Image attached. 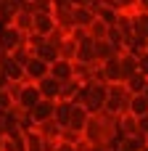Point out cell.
I'll list each match as a JSON object with an SVG mask.
<instances>
[{"label": "cell", "mask_w": 148, "mask_h": 151, "mask_svg": "<svg viewBox=\"0 0 148 151\" xmlns=\"http://www.w3.org/2000/svg\"><path fill=\"white\" fill-rule=\"evenodd\" d=\"M106 96H109V85H101V82H85L74 98V104L85 106L87 114H101L106 109Z\"/></svg>", "instance_id": "6da1fadb"}, {"label": "cell", "mask_w": 148, "mask_h": 151, "mask_svg": "<svg viewBox=\"0 0 148 151\" xmlns=\"http://www.w3.org/2000/svg\"><path fill=\"white\" fill-rule=\"evenodd\" d=\"M0 151H24V133L0 135Z\"/></svg>", "instance_id": "d6986e66"}, {"label": "cell", "mask_w": 148, "mask_h": 151, "mask_svg": "<svg viewBox=\"0 0 148 151\" xmlns=\"http://www.w3.org/2000/svg\"><path fill=\"white\" fill-rule=\"evenodd\" d=\"M13 106H16V104L11 101V96H8L5 90H0V114H5V111H8V109H13Z\"/></svg>", "instance_id": "4dcf8cb0"}, {"label": "cell", "mask_w": 148, "mask_h": 151, "mask_svg": "<svg viewBox=\"0 0 148 151\" xmlns=\"http://www.w3.org/2000/svg\"><path fill=\"white\" fill-rule=\"evenodd\" d=\"M48 64L45 61H40L37 56H32L26 64H24V82H40L42 77H48Z\"/></svg>", "instance_id": "52a82bcc"}, {"label": "cell", "mask_w": 148, "mask_h": 151, "mask_svg": "<svg viewBox=\"0 0 148 151\" xmlns=\"http://www.w3.org/2000/svg\"><path fill=\"white\" fill-rule=\"evenodd\" d=\"M37 85V90H40V96L45 98V101H58V93H61V82L58 80H53L50 74L48 77H42L40 82H34Z\"/></svg>", "instance_id": "8fae6325"}, {"label": "cell", "mask_w": 148, "mask_h": 151, "mask_svg": "<svg viewBox=\"0 0 148 151\" xmlns=\"http://www.w3.org/2000/svg\"><path fill=\"white\" fill-rule=\"evenodd\" d=\"M87 151H114V149H109V146H90L87 143Z\"/></svg>", "instance_id": "8d00e7d4"}, {"label": "cell", "mask_w": 148, "mask_h": 151, "mask_svg": "<svg viewBox=\"0 0 148 151\" xmlns=\"http://www.w3.org/2000/svg\"><path fill=\"white\" fill-rule=\"evenodd\" d=\"M138 72L148 77V53H143V56H138Z\"/></svg>", "instance_id": "1f68e13d"}, {"label": "cell", "mask_w": 148, "mask_h": 151, "mask_svg": "<svg viewBox=\"0 0 148 151\" xmlns=\"http://www.w3.org/2000/svg\"><path fill=\"white\" fill-rule=\"evenodd\" d=\"M130 98H132V96L127 93L124 82L109 85V96H106V109H103V111H109V114H114V117H122V114H127Z\"/></svg>", "instance_id": "7a4b0ae2"}, {"label": "cell", "mask_w": 148, "mask_h": 151, "mask_svg": "<svg viewBox=\"0 0 148 151\" xmlns=\"http://www.w3.org/2000/svg\"><path fill=\"white\" fill-rule=\"evenodd\" d=\"M146 53H148V45H146Z\"/></svg>", "instance_id": "60d3db41"}, {"label": "cell", "mask_w": 148, "mask_h": 151, "mask_svg": "<svg viewBox=\"0 0 148 151\" xmlns=\"http://www.w3.org/2000/svg\"><path fill=\"white\" fill-rule=\"evenodd\" d=\"M48 74H50L53 80H58V82H69V80H74V61H64V58H56V61L50 64Z\"/></svg>", "instance_id": "ba28073f"}, {"label": "cell", "mask_w": 148, "mask_h": 151, "mask_svg": "<svg viewBox=\"0 0 148 151\" xmlns=\"http://www.w3.org/2000/svg\"><path fill=\"white\" fill-rule=\"evenodd\" d=\"M37 130H40V135L42 138H48V141H58L61 138V127L50 119V122H42V125H37Z\"/></svg>", "instance_id": "83f0119b"}, {"label": "cell", "mask_w": 148, "mask_h": 151, "mask_svg": "<svg viewBox=\"0 0 148 151\" xmlns=\"http://www.w3.org/2000/svg\"><path fill=\"white\" fill-rule=\"evenodd\" d=\"M5 58H8V53H5V50H3V48H0V66H3V64H5Z\"/></svg>", "instance_id": "74e56055"}, {"label": "cell", "mask_w": 148, "mask_h": 151, "mask_svg": "<svg viewBox=\"0 0 148 151\" xmlns=\"http://www.w3.org/2000/svg\"><path fill=\"white\" fill-rule=\"evenodd\" d=\"M87 119H90V114H87V109L85 106H79V104H74L71 106V114H69V130H74V133H82L85 130V125H87Z\"/></svg>", "instance_id": "7c38bea8"}, {"label": "cell", "mask_w": 148, "mask_h": 151, "mask_svg": "<svg viewBox=\"0 0 148 151\" xmlns=\"http://www.w3.org/2000/svg\"><path fill=\"white\" fill-rule=\"evenodd\" d=\"M53 151H77V146H71V143H64V141H58Z\"/></svg>", "instance_id": "836d02e7"}, {"label": "cell", "mask_w": 148, "mask_h": 151, "mask_svg": "<svg viewBox=\"0 0 148 151\" xmlns=\"http://www.w3.org/2000/svg\"><path fill=\"white\" fill-rule=\"evenodd\" d=\"M93 50H95V61H98V64H103V61L119 56V50H117L109 40H93Z\"/></svg>", "instance_id": "4fadbf2b"}, {"label": "cell", "mask_w": 148, "mask_h": 151, "mask_svg": "<svg viewBox=\"0 0 148 151\" xmlns=\"http://www.w3.org/2000/svg\"><path fill=\"white\" fill-rule=\"evenodd\" d=\"M32 32H34V35H42V37L53 35V32H56V19H53V13H34V19H32Z\"/></svg>", "instance_id": "9c48e42d"}, {"label": "cell", "mask_w": 148, "mask_h": 151, "mask_svg": "<svg viewBox=\"0 0 148 151\" xmlns=\"http://www.w3.org/2000/svg\"><path fill=\"white\" fill-rule=\"evenodd\" d=\"M143 96H146V98H148V88H146V90H143Z\"/></svg>", "instance_id": "ab89813d"}, {"label": "cell", "mask_w": 148, "mask_h": 151, "mask_svg": "<svg viewBox=\"0 0 148 151\" xmlns=\"http://www.w3.org/2000/svg\"><path fill=\"white\" fill-rule=\"evenodd\" d=\"M8 56H11V58H13V61H16V64H21V66H24V64H26V61H29V58H32V56H34V53H32V50H29V48H26V42H24V45H19V48H16V50H11V53H8Z\"/></svg>", "instance_id": "f546056e"}, {"label": "cell", "mask_w": 148, "mask_h": 151, "mask_svg": "<svg viewBox=\"0 0 148 151\" xmlns=\"http://www.w3.org/2000/svg\"><path fill=\"white\" fill-rule=\"evenodd\" d=\"M32 19H34V13H29L26 8H19V11L13 13V21H11V27H16L19 32L29 35V32H32Z\"/></svg>", "instance_id": "2e32d148"}, {"label": "cell", "mask_w": 148, "mask_h": 151, "mask_svg": "<svg viewBox=\"0 0 148 151\" xmlns=\"http://www.w3.org/2000/svg\"><path fill=\"white\" fill-rule=\"evenodd\" d=\"M138 133H143V135H148V114L138 119Z\"/></svg>", "instance_id": "d6a6232c"}, {"label": "cell", "mask_w": 148, "mask_h": 151, "mask_svg": "<svg viewBox=\"0 0 148 151\" xmlns=\"http://www.w3.org/2000/svg\"><path fill=\"white\" fill-rule=\"evenodd\" d=\"M24 151H45V138L40 135L37 127L24 133Z\"/></svg>", "instance_id": "ffe728a7"}, {"label": "cell", "mask_w": 148, "mask_h": 151, "mask_svg": "<svg viewBox=\"0 0 148 151\" xmlns=\"http://www.w3.org/2000/svg\"><path fill=\"white\" fill-rule=\"evenodd\" d=\"M127 114L135 117V119L146 117L148 114V98L146 96H132V98H130V106H127Z\"/></svg>", "instance_id": "603a6c76"}, {"label": "cell", "mask_w": 148, "mask_h": 151, "mask_svg": "<svg viewBox=\"0 0 148 151\" xmlns=\"http://www.w3.org/2000/svg\"><path fill=\"white\" fill-rule=\"evenodd\" d=\"M74 61H79V64H90V66H95L98 61H95V50H93V40L87 37V40H82V42H77V58Z\"/></svg>", "instance_id": "5bb4252c"}, {"label": "cell", "mask_w": 148, "mask_h": 151, "mask_svg": "<svg viewBox=\"0 0 148 151\" xmlns=\"http://www.w3.org/2000/svg\"><path fill=\"white\" fill-rule=\"evenodd\" d=\"M79 82L77 80H69V82H61V93H58V101H71L74 104V98H77V93H79Z\"/></svg>", "instance_id": "484cf974"}, {"label": "cell", "mask_w": 148, "mask_h": 151, "mask_svg": "<svg viewBox=\"0 0 148 151\" xmlns=\"http://www.w3.org/2000/svg\"><path fill=\"white\" fill-rule=\"evenodd\" d=\"M8 85H11V82H8V77H5V72L0 69V90H5Z\"/></svg>", "instance_id": "e575fe53"}, {"label": "cell", "mask_w": 148, "mask_h": 151, "mask_svg": "<svg viewBox=\"0 0 148 151\" xmlns=\"http://www.w3.org/2000/svg\"><path fill=\"white\" fill-rule=\"evenodd\" d=\"M93 21H95V13H93V8H90L87 3H77V5L71 8V29H74V27L87 29Z\"/></svg>", "instance_id": "8992f818"}, {"label": "cell", "mask_w": 148, "mask_h": 151, "mask_svg": "<svg viewBox=\"0 0 148 151\" xmlns=\"http://www.w3.org/2000/svg\"><path fill=\"white\" fill-rule=\"evenodd\" d=\"M53 111H56V101H45V98H40L26 114L32 117V122H34V127H37V125H42V122H50V119H53Z\"/></svg>", "instance_id": "277c9868"}, {"label": "cell", "mask_w": 148, "mask_h": 151, "mask_svg": "<svg viewBox=\"0 0 148 151\" xmlns=\"http://www.w3.org/2000/svg\"><path fill=\"white\" fill-rule=\"evenodd\" d=\"M132 35L148 40V11H132Z\"/></svg>", "instance_id": "9a60e30c"}, {"label": "cell", "mask_w": 148, "mask_h": 151, "mask_svg": "<svg viewBox=\"0 0 148 151\" xmlns=\"http://www.w3.org/2000/svg\"><path fill=\"white\" fill-rule=\"evenodd\" d=\"M87 35H90V40H106V37H109V27L95 19V21L87 27Z\"/></svg>", "instance_id": "f1b7e54d"}, {"label": "cell", "mask_w": 148, "mask_h": 151, "mask_svg": "<svg viewBox=\"0 0 148 151\" xmlns=\"http://www.w3.org/2000/svg\"><path fill=\"white\" fill-rule=\"evenodd\" d=\"M24 42H26V35H24V32H19L16 27H0V48H3L5 53L16 50V48L24 45Z\"/></svg>", "instance_id": "3957f363"}, {"label": "cell", "mask_w": 148, "mask_h": 151, "mask_svg": "<svg viewBox=\"0 0 148 151\" xmlns=\"http://www.w3.org/2000/svg\"><path fill=\"white\" fill-rule=\"evenodd\" d=\"M119 69H122V82L138 72V58L130 53H119Z\"/></svg>", "instance_id": "cb8c5ba5"}, {"label": "cell", "mask_w": 148, "mask_h": 151, "mask_svg": "<svg viewBox=\"0 0 148 151\" xmlns=\"http://www.w3.org/2000/svg\"><path fill=\"white\" fill-rule=\"evenodd\" d=\"M124 88H127L130 96H143V90L148 88V77H146V74H140V72H135L132 77L124 80Z\"/></svg>", "instance_id": "e0dca14e"}, {"label": "cell", "mask_w": 148, "mask_h": 151, "mask_svg": "<svg viewBox=\"0 0 148 151\" xmlns=\"http://www.w3.org/2000/svg\"><path fill=\"white\" fill-rule=\"evenodd\" d=\"M74 80H77L79 85L93 82V66H90V64H79V61H74Z\"/></svg>", "instance_id": "4316f807"}, {"label": "cell", "mask_w": 148, "mask_h": 151, "mask_svg": "<svg viewBox=\"0 0 148 151\" xmlns=\"http://www.w3.org/2000/svg\"><path fill=\"white\" fill-rule=\"evenodd\" d=\"M34 56H37L40 61H45V64L50 66V64H53V61L58 58V45H53V42H50V40L45 37V42H42V45H40V48L34 50Z\"/></svg>", "instance_id": "44dd1931"}, {"label": "cell", "mask_w": 148, "mask_h": 151, "mask_svg": "<svg viewBox=\"0 0 148 151\" xmlns=\"http://www.w3.org/2000/svg\"><path fill=\"white\" fill-rule=\"evenodd\" d=\"M3 8H5V0H0V11H3Z\"/></svg>", "instance_id": "f35d334b"}, {"label": "cell", "mask_w": 148, "mask_h": 151, "mask_svg": "<svg viewBox=\"0 0 148 151\" xmlns=\"http://www.w3.org/2000/svg\"><path fill=\"white\" fill-rule=\"evenodd\" d=\"M3 72H5V77H8V82H24V66L21 64H16L11 56L5 58V64L0 66Z\"/></svg>", "instance_id": "7402d4cb"}, {"label": "cell", "mask_w": 148, "mask_h": 151, "mask_svg": "<svg viewBox=\"0 0 148 151\" xmlns=\"http://www.w3.org/2000/svg\"><path fill=\"white\" fill-rule=\"evenodd\" d=\"M40 98H42V96H40L37 85H34V82H24V85H21V90H19V98H16V106H19L21 111H29Z\"/></svg>", "instance_id": "5b68a950"}, {"label": "cell", "mask_w": 148, "mask_h": 151, "mask_svg": "<svg viewBox=\"0 0 148 151\" xmlns=\"http://www.w3.org/2000/svg\"><path fill=\"white\" fill-rule=\"evenodd\" d=\"M58 58H64V61H74V58H77V42H74L69 35L58 42Z\"/></svg>", "instance_id": "d4e9b609"}, {"label": "cell", "mask_w": 148, "mask_h": 151, "mask_svg": "<svg viewBox=\"0 0 148 151\" xmlns=\"http://www.w3.org/2000/svg\"><path fill=\"white\" fill-rule=\"evenodd\" d=\"M101 74H103V82H106V85H117V82H122V69H119V56H114V58L103 61V64H101Z\"/></svg>", "instance_id": "30bf717a"}, {"label": "cell", "mask_w": 148, "mask_h": 151, "mask_svg": "<svg viewBox=\"0 0 148 151\" xmlns=\"http://www.w3.org/2000/svg\"><path fill=\"white\" fill-rule=\"evenodd\" d=\"M71 101H56V111H53V122L64 130L66 125H69V114H71Z\"/></svg>", "instance_id": "ac0fdd59"}, {"label": "cell", "mask_w": 148, "mask_h": 151, "mask_svg": "<svg viewBox=\"0 0 148 151\" xmlns=\"http://www.w3.org/2000/svg\"><path fill=\"white\" fill-rule=\"evenodd\" d=\"M135 11H148V0H135Z\"/></svg>", "instance_id": "d590c367"}]
</instances>
